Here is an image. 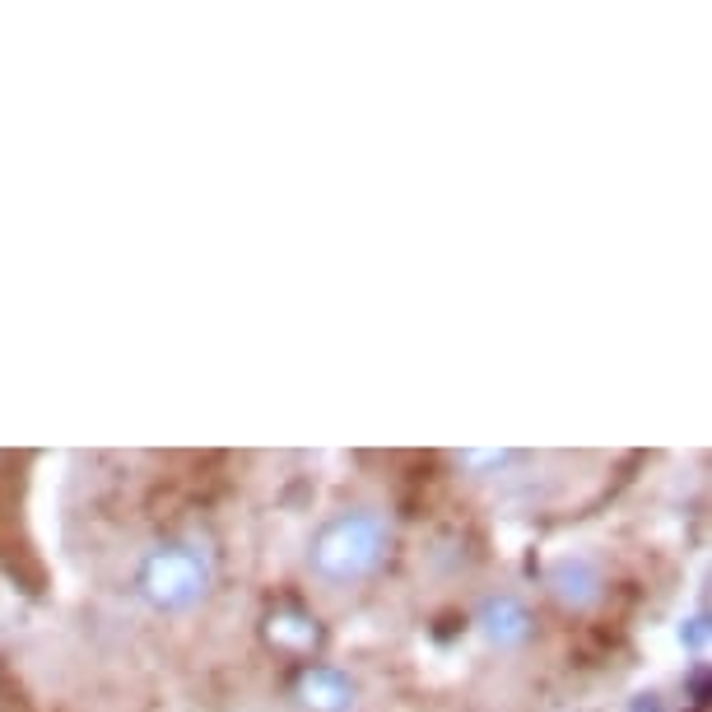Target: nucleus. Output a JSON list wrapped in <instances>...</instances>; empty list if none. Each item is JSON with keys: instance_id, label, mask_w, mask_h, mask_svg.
<instances>
[{"instance_id": "20e7f679", "label": "nucleus", "mask_w": 712, "mask_h": 712, "mask_svg": "<svg viewBox=\"0 0 712 712\" xmlns=\"http://www.w3.org/2000/svg\"><path fill=\"white\" fill-rule=\"evenodd\" d=\"M489 633H494V638H522V633H526V615L512 601L489 605Z\"/></svg>"}, {"instance_id": "f257e3e1", "label": "nucleus", "mask_w": 712, "mask_h": 712, "mask_svg": "<svg viewBox=\"0 0 712 712\" xmlns=\"http://www.w3.org/2000/svg\"><path fill=\"white\" fill-rule=\"evenodd\" d=\"M377 554H382V522L354 512V517H340V522H331L322 536H317L312 564H317V573H326V578L345 582V578L368 573V568L377 564Z\"/></svg>"}, {"instance_id": "f03ea898", "label": "nucleus", "mask_w": 712, "mask_h": 712, "mask_svg": "<svg viewBox=\"0 0 712 712\" xmlns=\"http://www.w3.org/2000/svg\"><path fill=\"white\" fill-rule=\"evenodd\" d=\"M145 587L159 605H187L205 592V564L191 550H163L149 559Z\"/></svg>"}, {"instance_id": "7ed1b4c3", "label": "nucleus", "mask_w": 712, "mask_h": 712, "mask_svg": "<svg viewBox=\"0 0 712 712\" xmlns=\"http://www.w3.org/2000/svg\"><path fill=\"white\" fill-rule=\"evenodd\" d=\"M303 694H308L312 708H322V712H340L350 703V685H345L336 671H312L308 680H303Z\"/></svg>"}]
</instances>
